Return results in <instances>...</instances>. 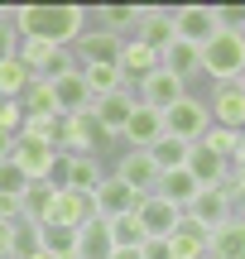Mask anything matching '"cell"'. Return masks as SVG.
I'll return each mask as SVG.
<instances>
[{
	"label": "cell",
	"instance_id": "18",
	"mask_svg": "<svg viewBox=\"0 0 245 259\" xmlns=\"http://www.w3.org/2000/svg\"><path fill=\"white\" fill-rule=\"evenodd\" d=\"M48 87H53L58 115H82V111H92V87H87L82 67H72V72H63L58 82H48Z\"/></svg>",
	"mask_w": 245,
	"mask_h": 259
},
{
	"label": "cell",
	"instance_id": "39",
	"mask_svg": "<svg viewBox=\"0 0 245 259\" xmlns=\"http://www.w3.org/2000/svg\"><path fill=\"white\" fill-rule=\"evenodd\" d=\"M0 130L5 135H19L24 130V106L19 101H0Z\"/></svg>",
	"mask_w": 245,
	"mask_h": 259
},
{
	"label": "cell",
	"instance_id": "3",
	"mask_svg": "<svg viewBox=\"0 0 245 259\" xmlns=\"http://www.w3.org/2000/svg\"><path fill=\"white\" fill-rule=\"evenodd\" d=\"M212 130V111H207V96H183L173 111H164V135L183 139V144H197L202 135Z\"/></svg>",
	"mask_w": 245,
	"mask_h": 259
},
{
	"label": "cell",
	"instance_id": "25",
	"mask_svg": "<svg viewBox=\"0 0 245 259\" xmlns=\"http://www.w3.org/2000/svg\"><path fill=\"white\" fill-rule=\"evenodd\" d=\"M96 29H106V34L115 38H135V29H140V5H101L92 10Z\"/></svg>",
	"mask_w": 245,
	"mask_h": 259
},
{
	"label": "cell",
	"instance_id": "43",
	"mask_svg": "<svg viewBox=\"0 0 245 259\" xmlns=\"http://www.w3.org/2000/svg\"><path fill=\"white\" fill-rule=\"evenodd\" d=\"M111 259H144V245H115Z\"/></svg>",
	"mask_w": 245,
	"mask_h": 259
},
{
	"label": "cell",
	"instance_id": "16",
	"mask_svg": "<svg viewBox=\"0 0 245 259\" xmlns=\"http://www.w3.org/2000/svg\"><path fill=\"white\" fill-rule=\"evenodd\" d=\"M135 92L125 87V92H111V96H101V101H92V115H96V125L106 130V139H120V130H125V120L135 115Z\"/></svg>",
	"mask_w": 245,
	"mask_h": 259
},
{
	"label": "cell",
	"instance_id": "9",
	"mask_svg": "<svg viewBox=\"0 0 245 259\" xmlns=\"http://www.w3.org/2000/svg\"><path fill=\"white\" fill-rule=\"evenodd\" d=\"M173 34L183 38V44H207V38H217L221 34V15H217V5H183V10H173Z\"/></svg>",
	"mask_w": 245,
	"mask_h": 259
},
{
	"label": "cell",
	"instance_id": "41",
	"mask_svg": "<svg viewBox=\"0 0 245 259\" xmlns=\"http://www.w3.org/2000/svg\"><path fill=\"white\" fill-rule=\"evenodd\" d=\"M10 245H15V221L0 216V259H10Z\"/></svg>",
	"mask_w": 245,
	"mask_h": 259
},
{
	"label": "cell",
	"instance_id": "35",
	"mask_svg": "<svg viewBox=\"0 0 245 259\" xmlns=\"http://www.w3.org/2000/svg\"><path fill=\"white\" fill-rule=\"evenodd\" d=\"M197 144H207L212 154H221V158H231V168H236V149H240V135H236V130H221V125H212L207 135L197 139Z\"/></svg>",
	"mask_w": 245,
	"mask_h": 259
},
{
	"label": "cell",
	"instance_id": "2",
	"mask_svg": "<svg viewBox=\"0 0 245 259\" xmlns=\"http://www.w3.org/2000/svg\"><path fill=\"white\" fill-rule=\"evenodd\" d=\"M240 72H245V34L221 29L217 38L202 44V77L212 87L217 82H240Z\"/></svg>",
	"mask_w": 245,
	"mask_h": 259
},
{
	"label": "cell",
	"instance_id": "28",
	"mask_svg": "<svg viewBox=\"0 0 245 259\" xmlns=\"http://www.w3.org/2000/svg\"><path fill=\"white\" fill-rule=\"evenodd\" d=\"M38 250H44L48 259H77V231L44 221V226H38Z\"/></svg>",
	"mask_w": 245,
	"mask_h": 259
},
{
	"label": "cell",
	"instance_id": "15",
	"mask_svg": "<svg viewBox=\"0 0 245 259\" xmlns=\"http://www.w3.org/2000/svg\"><path fill=\"white\" fill-rule=\"evenodd\" d=\"M183 168L192 173V183H197V187H226V183H231V158L212 154L207 144H192Z\"/></svg>",
	"mask_w": 245,
	"mask_h": 259
},
{
	"label": "cell",
	"instance_id": "20",
	"mask_svg": "<svg viewBox=\"0 0 245 259\" xmlns=\"http://www.w3.org/2000/svg\"><path fill=\"white\" fill-rule=\"evenodd\" d=\"M135 38H144V44L154 48V53H164V48L173 44V10H159V5H140V29H135Z\"/></svg>",
	"mask_w": 245,
	"mask_h": 259
},
{
	"label": "cell",
	"instance_id": "37",
	"mask_svg": "<svg viewBox=\"0 0 245 259\" xmlns=\"http://www.w3.org/2000/svg\"><path fill=\"white\" fill-rule=\"evenodd\" d=\"M111 240L115 245H144L149 235H144V226L135 221V211H130V216H120V221H111Z\"/></svg>",
	"mask_w": 245,
	"mask_h": 259
},
{
	"label": "cell",
	"instance_id": "40",
	"mask_svg": "<svg viewBox=\"0 0 245 259\" xmlns=\"http://www.w3.org/2000/svg\"><path fill=\"white\" fill-rule=\"evenodd\" d=\"M226 192H231V206H236V216H245V163H236V168H231Z\"/></svg>",
	"mask_w": 245,
	"mask_h": 259
},
{
	"label": "cell",
	"instance_id": "12",
	"mask_svg": "<svg viewBox=\"0 0 245 259\" xmlns=\"http://www.w3.org/2000/svg\"><path fill=\"white\" fill-rule=\"evenodd\" d=\"M135 202H140V197H135L130 187H125L120 178H115L111 168H106L101 187L92 192V211L101 216V221H120V216H130V211H135Z\"/></svg>",
	"mask_w": 245,
	"mask_h": 259
},
{
	"label": "cell",
	"instance_id": "26",
	"mask_svg": "<svg viewBox=\"0 0 245 259\" xmlns=\"http://www.w3.org/2000/svg\"><path fill=\"white\" fill-rule=\"evenodd\" d=\"M53 197H58V183H29V192L19 197V221H34V226H44L48 221V211H53Z\"/></svg>",
	"mask_w": 245,
	"mask_h": 259
},
{
	"label": "cell",
	"instance_id": "7",
	"mask_svg": "<svg viewBox=\"0 0 245 259\" xmlns=\"http://www.w3.org/2000/svg\"><path fill=\"white\" fill-rule=\"evenodd\" d=\"M183 216H188L192 226H202V231H217V226H226L231 216H236V206H231V192L226 187H202L197 197H192L188 206H183Z\"/></svg>",
	"mask_w": 245,
	"mask_h": 259
},
{
	"label": "cell",
	"instance_id": "13",
	"mask_svg": "<svg viewBox=\"0 0 245 259\" xmlns=\"http://www.w3.org/2000/svg\"><path fill=\"white\" fill-rule=\"evenodd\" d=\"M120 44H125V38H115V34H106V29L92 24L72 44V58H77V67H111L115 58H120Z\"/></svg>",
	"mask_w": 245,
	"mask_h": 259
},
{
	"label": "cell",
	"instance_id": "33",
	"mask_svg": "<svg viewBox=\"0 0 245 259\" xmlns=\"http://www.w3.org/2000/svg\"><path fill=\"white\" fill-rule=\"evenodd\" d=\"M29 183H34V178H29L24 168L15 163V158H0V197H5V202L19 206V197L29 192Z\"/></svg>",
	"mask_w": 245,
	"mask_h": 259
},
{
	"label": "cell",
	"instance_id": "27",
	"mask_svg": "<svg viewBox=\"0 0 245 259\" xmlns=\"http://www.w3.org/2000/svg\"><path fill=\"white\" fill-rule=\"evenodd\" d=\"M169 250H173V259H207V231L183 216V226L169 235Z\"/></svg>",
	"mask_w": 245,
	"mask_h": 259
},
{
	"label": "cell",
	"instance_id": "45",
	"mask_svg": "<svg viewBox=\"0 0 245 259\" xmlns=\"http://www.w3.org/2000/svg\"><path fill=\"white\" fill-rule=\"evenodd\" d=\"M0 216H5V221H15V216H19V206H15V202H5V197H0Z\"/></svg>",
	"mask_w": 245,
	"mask_h": 259
},
{
	"label": "cell",
	"instance_id": "38",
	"mask_svg": "<svg viewBox=\"0 0 245 259\" xmlns=\"http://www.w3.org/2000/svg\"><path fill=\"white\" fill-rule=\"evenodd\" d=\"M19 53V34H15V24H10V10L0 15V63H10V58Z\"/></svg>",
	"mask_w": 245,
	"mask_h": 259
},
{
	"label": "cell",
	"instance_id": "32",
	"mask_svg": "<svg viewBox=\"0 0 245 259\" xmlns=\"http://www.w3.org/2000/svg\"><path fill=\"white\" fill-rule=\"evenodd\" d=\"M29 82H34V72L19 63V53L10 58V63H0V101H19Z\"/></svg>",
	"mask_w": 245,
	"mask_h": 259
},
{
	"label": "cell",
	"instance_id": "30",
	"mask_svg": "<svg viewBox=\"0 0 245 259\" xmlns=\"http://www.w3.org/2000/svg\"><path fill=\"white\" fill-rule=\"evenodd\" d=\"M154 192H159V197H169L173 206H188L192 197L202 192V187L192 183V173H188V168H173V173H159V187H154Z\"/></svg>",
	"mask_w": 245,
	"mask_h": 259
},
{
	"label": "cell",
	"instance_id": "4",
	"mask_svg": "<svg viewBox=\"0 0 245 259\" xmlns=\"http://www.w3.org/2000/svg\"><path fill=\"white\" fill-rule=\"evenodd\" d=\"M106 178V163L92 154H58V168H53V183L67 187V192H87L92 197Z\"/></svg>",
	"mask_w": 245,
	"mask_h": 259
},
{
	"label": "cell",
	"instance_id": "5",
	"mask_svg": "<svg viewBox=\"0 0 245 259\" xmlns=\"http://www.w3.org/2000/svg\"><path fill=\"white\" fill-rule=\"evenodd\" d=\"M135 221L144 226L149 240H169V235L183 226V206H173L169 197H159V192H144L140 202H135Z\"/></svg>",
	"mask_w": 245,
	"mask_h": 259
},
{
	"label": "cell",
	"instance_id": "17",
	"mask_svg": "<svg viewBox=\"0 0 245 259\" xmlns=\"http://www.w3.org/2000/svg\"><path fill=\"white\" fill-rule=\"evenodd\" d=\"M115 67H120L125 87H140L149 72H159V53H154L144 38H125V44H120V58H115Z\"/></svg>",
	"mask_w": 245,
	"mask_h": 259
},
{
	"label": "cell",
	"instance_id": "47",
	"mask_svg": "<svg viewBox=\"0 0 245 259\" xmlns=\"http://www.w3.org/2000/svg\"><path fill=\"white\" fill-rule=\"evenodd\" d=\"M240 87H245V72H240Z\"/></svg>",
	"mask_w": 245,
	"mask_h": 259
},
{
	"label": "cell",
	"instance_id": "1",
	"mask_svg": "<svg viewBox=\"0 0 245 259\" xmlns=\"http://www.w3.org/2000/svg\"><path fill=\"white\" fill-rule=\"evenodd\" d=\"M19 44H53V48H72L92 24V10L82 5H15L10 10Z\"/></svg>",
	"mask_w": 245,
	"mask_h": 259
},
{
	"label": "cell",
	"instance_id": "46",
	"mask_svg": "<svg viewBox=\"0 0 245 259\" xmlns=\"http://www.w3.org/2000/svg\"><path fill=\"white\" fill-rule=\"evenodd\" d=\"M236 163H245V130H240V149H236Z\"/></svg>",
	"mask_w": 245,
	"mask_h": 259
},
{
	"label": "cell",
	"instance_id": "8",
	"mask_svg": "<svg viewBox=\"0 0 245 259\" xmlns=\"http://www.w3.org/2000/svg\"><path fill=\"white\" fill-rule=\"evenodd\" d=\"M111 173L120 178L135 197H144V192H154V187H159V168H154V158L144 154V149H120V154H115V163H111Z\"/></svg>",
	"mask_w": 245,
	"mask_h": 259
},
{
	"label": "cell",
	"instance_id": "29",
	"mask_svg": "<svg viewBox=\"0 0 245 259\" xmlns=\"http://www.w3.org/2000/svg\"><path fill=\"white\" fill-rule=\"evenodd\" d=\"M19 106H24V120H53L58 115V101H53V87L48 82H29L24 87V96H19Z\"/></svg>",
	"mask_w": 245,
	"mask_h": 259
},
{
	"label": "cell",
	"instance_id": "14",
	"mask_svg": "<svg viewBox=\"0 0 245 259\" xmlns=\"http://www.w3.org/2000/svg\"><path fill=\"white\" fill-rule=\"evenodd\" d=\"M15 163L24 168L34 183H53V168H58V149L48 144V139H29V135H19V144H15Z\"/></svg>",
	"mask_w": 245,
	"mask_h": 259
},
{
	"label": "cell",
	"instance_id": "23",
	"mask_svg": "<svg viewBox=\"0 0 245 259\" xmlns=\"http://www.w3.org/2000/svg\"><path fill=\"white\" fill-rule=\"evenodd\" d=\"M115 240H111V221L92 216L87 226H77V259H111Z\"/></svg>",
	"mask_w": 245,
	"mask_h": 259
},
{
	"label": "cell",
	"instance_id": "42",
	"mask_svg": "<svg viewBox=\"0 0 245 259\" xmlns=\"http://www.w3.org/2000/svg\"><path fill=\"white\" fill-rule=\"evenodd\" d=\"M144 259H173L169 240H144Z\"/></svg>",
	"mask_w": 245,
	"mask_h": 259
},
{
	"label": "cell",
	"instance_id": "34",
	"mask_svg": "<svg viewBox=\"0 0 245 259\" xmlns=\"http://www.w3.org/2000/svg\"><path fill=\"white\" fill-rule=\"evenodd\" d=\"M82 77H87V87H92V101H101V96H111V92H125V77H120V67H82Z\"/></svg>",
	"mask_w": 245,
	"mask_h": 259
},
{
	"label": "cell",
	"instance_id": "10",
	"mask_svg": "<svg viewBox=\"0 0 245 259\" xmlns=\"http://www.w3.org/2000/svg\"><path fill=\"white\" fill-rule=\"evenodd\" d=\"M207 111H212V125L221 130H245V87L240 82H217L207 96Z\"/></svg>",
	"mask_w": 245,
	"mask_h": 259
},
{
	"label": "cell",
	"instance_id": "44",
	"mask_svg": "<svg viewBox=\"0 0 245 259\" xmlns=\"http://www.w3.org/2000/svg\"><path fill=\"white\" fill-rule=\"evenodd\" d=\"M15 144H19V135H5L0 130V158H15Z\"/></svg>",
	"mask_w": 245,
	"mask_h": 259
},
{
	"label": "cell",
	"instance_id": "48",
	"mask_svg": "<svg viewBox=\"0 0 245 259\" xmlns=\"http://www.w3.org/2000/svg\"><path fill=\"white\" fill-rule=\"evenodd\" d=\"M207 259H212V254H207Z\"/></svg>",
	"mask_w": 245,
	"mask_h": 259
},
{
	"label": "cell",
	"instance_id": "36",
	"mask_svg": "<svg viewBox=\"0 0 245 259\" xmlns=\"http://www.w3.org/2000/svg\"><path fill=\"white\" fill-rule=\"evenodd\" d=\"M29 254H38V226L15 216V245H10V259H29Z\"/></svg>",
	"mask_w": 245,
	"mask_h": 259
},
{
	"label": "cell",
	"instance_id": "22",
	"mask_svg": "<svg viewBox=\"0 0 245 259\" xmlns=\"http://www.w3.org/2000/svg\"><path fill=\"white\" fill-rule=\"evenodd\" d=\"M92 197L87 192H67V187H58V197H53V211H48V221L53 226H67V231H77V226H87L92 221Z\"/></svg>",
	"mask_w": 245,
	"mask_h": 259
},
{
	"label": "cell",
	"instance_id": "21",
	"mask_svg": "<svg viewBox=\"0 0 245 259\" xmlns=\"http://www.w3.org/2000/svg\"><path fill=\"white\" fill-rule=\"evenodd\" d=\"M154 139H164V115L149 111V106H135V115L120 130V144L125 149H149Z\"/></svg>",
	"mask_w": 245,
	"mask_h": 259
},
{
	"label": "cell",
	"instance_id": "31",
	"mask_svg": "<svg viewBox=\"0 0 245 259\" xmlns=\"http://www.w3.org/2000/svg\"><path fill=\"white\" fill-rule=\"evenodd\" d=\"M188 149H192V144H183V139L164 135V139H154L144 154L154 158V168H159V173H173V168H183V163H188Z\"/></svg>",
	"mask_w": 245,
	"mask_h": 259
},
{
	"label": "cell",
	"instance_id": "19",
	"mask_svg": "<svg viewBox=\"0 0 245 259\" xmlns=\"http://www.w3.org/2000/svg\"><path fill=\"white\" fill-rule=\"evenodd\" d=\"M159 67L188 87V82H197V77H202V48H197V44H183V38H173V44L159 53Z\"/></svg>",
	"mask_w": 245,
	"mask_h": 259
},
{
	"label": "cell",
	"instance_id": "11",
	"mask_svg": "<svg viewBox=\"0 0 245 259\" xmlns=\"http://www.w3.org/2000/svg\"><path fill=\"white\" fill-rule=\"evenodd\" d=\"M130 92H135V101H140V106H149V111H159V115H164V111H173V106L188 96V87L159 67V72H149L140 87H130Z\"/></svg>",
	"mask_w": 245,
	"mask_h": 259
},
{
	"label": "cell",
	"instance_id": "6",
	"mask_svg": "<svg viewBox=\"0 0 245 259\" xmlns=\"http://www.w3.org/2000/svg\"><path fill=\"white\" fill-rule=\"evenodd\" d=\"M106 144H111V139H106V130L96 125L92 111L63 115V149H58V154H92V158H101Z\"/></svg>",
	"mask_w": 245,
	"mask_h": 259
},
{
	"label": "cell",
	"instance_id": "24",
	"mask_svg": "<svg viewBox=\"0 0 245 259\" xmlns=\"http://www.w3.org/2000/svg\"><path fill=\"white\" fill-rule=\"evenodd\" d=\"M207 254L212 259H245V216H231L226 226L207 235Z\"/></svg>",
	"mask_w": 245,
	"mask_h": 259
}]
</instances>
